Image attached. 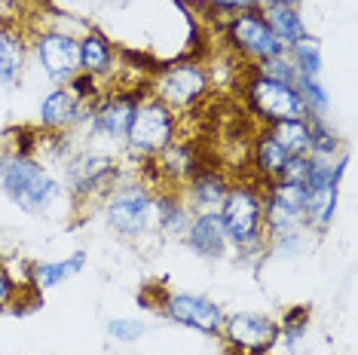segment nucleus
<instances>
[{"mask_svg":"<svg viewBox=\"0 0 358 355\" xmlns=\"http://www.w3.org/2000/svg\"><path fill=\"white\" fill-rule=\"evenodd\" d=\"M0 193L25 215H43L62 199L64 184L52 178L31 153H0Z\"/></svg>","mask_w":358,"mask_h":355,"instance_id":"nucleus-1","label":"nucleus"},{"mask_svg":"<svg viewBox=\"0 0 358 355\" xmlns=\"http://www.w3.org/2000/svg\"><path fill=\"white\" fill-rule=\"evenodd\" d=\"M230 239L233 252L245 248H266L264 233V181L257 178H239L230 184L221 208H217Z\"/></svg>","mask_w":358,"mask_h":355,"instance_id":"nucleus-2","label":"nucleus"},{"mask_svg":"<svg viewBox=\"0 0 358 355\" xmlns=\"http://www.w3.org/2000/svg\"><path fill=\"white\" fill-rule=\"evenodd\" d=\"M148 86L153 99L169 104L175 114H184L206 101V95L211 92V74L199 59H181L159 64L153 77H148Z\"/></svg>","mask_w":358,"mask_h":355,"instance_id":"nucleus-3","label":"nucleus"},{"mask_svg":"<svg viewBox=\"0 0 358 355\" xmlns=\"http://www.w3.org/2000/svg\"><path fill=\"white\" fill-rule=\"evenodd\" d=\"M178 135H181V114H175L169 104L148 95V99L138 104L123 144L135 159H153L169 144H175Z\"/></svg>","mask_w":358,"mask_h":355,"instance_id":"nucleus-4","label":"nucleus"},{"mask_svg":"<svg viewBox=\"0 0 358 355\" xmlns=\"http://www.w3.org/2000/svg\"><path fill=\"white\" fill-rule=\"evenodd\" d=\"M104 221L120 239H144L153 230V187L148 181L117 184L104 196Z\"/></svg>","mask_w":358,"mask_h":355,"instance_id":"nucleus-5","label":"nucleus"},{"mask_svg":"<svg viewBox=\"0 0 358 355\" xmlns=\"http://www.w3.org/2000/svg\"><path fill=\"white\" fill-rule=\"evenodd\" d=\"M242 104L257 123H275V119L306 117L303 99L294 89V83H279V80L264 77L251 64L248 74L242 77Z\"/></svg>","mask_w":358,"mask_h":355,"instance_id":"nucleus-6","label":"nucleus"},{"mask_svg":"<svg viewBox=\"0 0 358 355\" xmlns=\"http://www.w3.org/2000/svg\"><path fill=\"white\" fill-rule=\"evenodd\" d=\"M150 95L148 80L138 86H123V89H104V95L92 104L89 110V132L108 141H126V132L132 126V117L138 104Z\"/></svg>","mask_w":358,"mask_h":355,"instance_id":"nucleus-7","label":"nucleus"},{"mask_svg":"<svg viewBox=\"0 0 358 355\" xmlns=\"http://www.w3.org/2000/svg\"><path fill=\"white\" fill-rule=\"evenodd\" d=\"M31 55L40 64V71L46 74V80L55 86H64L71 77L80 71V37L74 31L64 28H37L28 37Z\"/></svg>","mask_w":358,"mask_h":355,"instance_id":"nucleus-8","label":"nucleus"},{"mask_svg":"<svg viewBox=\"0 0 358 355\" xmlns=\"http://www.w3.org/2000/svg\"><path fill=\"white\" fill-rule=\"evenodd\" d=\"M153 310L162 319L196 331L202 337H221V325L227 316L217 300H211L206 294H190V291H166L153 303Z\"/></svg>","mask_w":358,"mask_h":355,"instance_id":"nucleus-9","label":"nucleus"},{"mask_svg":"<svg viewBox=\"0 0 358 355\" xmlns=\"http://www.w3.org/2000/svg\"><path fill=\"white\" fill-rule=\"evenodd\" d=\"M224 37H227V43H230V50L251 64H260L266 59H275V55L288 52L279 43V37L270 31L260 10H248V13L224 19Z\"/></svg>","mask_w":358,"mask_h":355,"instance_id":"nucleus-10","label":"nucleus"},{"mask_svg":"<svg viewBox=\"0 0 358 355\" xmlns=\"http://www.w3.org/2000/svg\"><path fill=\"white\" fill-rule=\"evenodd\" d=\"M64 178H68V193L80 203L83 199H104L120 181V163L110 153L86 150L77 153L68 163V175Z\"/></svg>","mask_w":358,"mask_h":355,"instance_id":"nucleus-11","label":"nucleus"},{"mask_svg":"<svg viewBox=\"0 0 358 355\" xmlns=\"http://www.w3.org/2000/svg\"><path fill=\"white\" fill-rule=\"evenodd\" d=\"M221 340L239 355H266L279 346V321L264 312H230L224 316Z\"/></svg>","mask_w":358,"mask_h":355,"instance_id":"nucleus-12","label":"nucleus"},{"mask_svg":"<svg viewBox=\"0 0 358 355\" xmlns=\"http://www.w3.org/2000/svg\"><path fill=\"white\" fill-rule=\"evenodd\" d=\"M303 203L306 190L303 184H288V181H270L264 184V233L282 236L291 230H306L303 227Z\"/></svg>","mask_w":358,"mask_h":355,"instance_id":"nucleus-13","label":"nucleus"},{"mask_svg":"<svg viewBox=\"0 0 358 355\" xmlns=\"http://www.w3.org/2000/svg\"><path fill=\"white\" fill-rule=\"evenodd\" d=\"M184 245L196 257L221 261V257L230 252V239H227L221 215L217 212H193L190 227L184 233Z\"/></svg>","mask_w":358,"mask_h":355,"instance_id":"nucleus-14","label":"nucleus"},{"mask_svg":"<svg viewBox=\"0 0 358 355\" xmlns=\"http://www.w3.org/2000/svg\"><path fill=\"white\" fill-rule=\"evenodd\" d=\"M89 110L92 108L80 104L68 92V86H52L43 95V101H40V126L52 135L68 132V129H74L80 123H89Z\"/></svg>","mask_w":358,"mask_h":355,"instance_id":"nucleus-15","label":"nucleus"},{"mask_svg":"<svg viewBox=\"0 0 358 355\" xmlns=\"http://www.w3.org/2000/svg\"><path fill=\"white\" fill-rule=\"evenodd\" d=\"M193 208L187 205L181 187H166L153 190V230L162 239H184L187 227H190Z\"/></svg>","mask_w":358,"mask_h":355,"instance_id":"nucleus-16","label":"nucleus"},{"mask_svg":"<svg viewBox=\"0 0 358 355\" xmlns=\"http://www.w3.org/2000/svg\"><path fill=\"white\" fill-rule=\"evenodd\" d=\"M230 184L233 181L221 172V168L206 163L190 181L184 184L181 193H184L187 205H190L193 212H217L224 203V196H227V190H230Z\"/></svg>","mask_w":358,"mask_h":355,"instance_id":"nucleus-17","label":"nucleus"},{"mask_svg":"<svg viewBox=\"0 0 358 355\" xmlns=\"http://www.w3.org/2000/svg\"><path fill=\"white\" fill-rule=\"evenodd\" d=\"M120 64V50L113 46V40L99 28H89L83 37H80V71L99 77L101 83L117 74Z\"/></svg>","mask_w":358,"mask_h":355,"instance_id":"nucleus-18","label":"nucleus"},{"mask_svg":"<svg viewBox=\"0 0 358 355\" xmlns=\"http://www.w3.org/2000/svg\"><path fill=\"white\" fill-rule=\"evenodd\" d=\"M31 55V43L22 25H0V86H15L25 74V64Z\"/></svg>","mask_w":358,"mask_h":355,"instance_id":"nucleus-19","label":"nucleus"},{"mask_svg":"<svg viewBox=\"0 0 358 355\" xmlns=\"http://www.w3.org/2000/svg\"><path fill=\"white\" fill-rule=\"evenodd\" d=\"M153 159H159V172L166 178V187H184V184L206 166V157L196 150V144H181V141L169 144V147Z\"/></svg>","mask_w":358,"mask_h":355,"instance_id":"nucleus-20","label":"nucleus"},{"mask_svg":"<svg viewBox=\"0 0 358 355\" xmlns=\"http://www.w3.org/2000/svg\"><path fill=\"white\" fill-rule=\"evenodd\" d=\"M83 266H86V252L83 248H77V252H71L64 261H40V263H31V288L34 291H50V288L55 285H62V282H68V279H74L83 273Z\"/></svg>","mask_w":358,"mask_h":355,"instance_id":"nucleus-21","label":"nucleus"},{"mask_svg":"<svg viewBox=\"0 0 358 355\" xmlns=\"http://www.w3.org/2000/svg\"><path fill=\"white\" fill-rule=\"evenodd\" d=\"M340 205V184H324V187L306 190V203H303V227L315 233H328L334 224Z\"/></svg>","mask_w":358,"mask_h":355,"instance_id":"nucleus-22","label":"nucleus"},{"mask_svg":"<svg viewBox=\"0 0 358 355\" xmlns=\"http://www.w3.org/2000/svg\"><path fill=\"white\" fill-rule=\"evenodd\" d=\"M285 163H288V153L279 147V141H275L266 129L257 132L255 141H251V168H255L257 181H264V184L279 181Z\"/></svg>","mask_w":358,"mask_h":355,"instance_id":"nucleus-23","label":"nucleus"},{"mask_svg":"<svg viewBox=\"0 0 358 355\" xmlns=\"http://www.w3.org/2000/svg\"><path fill=\"white\" fill-rule=\"evenodd\" d=\"M260 13H264L266 25L275 37H279V43L285 50H291V46L297 43L306 31V22L303 15H300V6H291V3H273V6H260Z\"/></svg>","mask_w":358,"mask_h":355,"instance_id":"nucleus-24","label":"nucleus"},{"mask_svg":"<svg viewBox=\"0 0 358 355\" xmlns=\"http://www.w3.org/2000/svg\"><path fill=\"white\" fill-rule=\"evenodd\" d=\"M266 132L279 141V147L288 153V157H300V153H309V123L306 117H291V119H275V123L266 126Z\"/></svg>","mask_w":358,"mask_h":355,"instance_id":"nucleus-25","label":"nucleus"},{"mask_svg":"<svg viewBox=\"0 0 358 355\" xmlns=\"http://www.w3.org/2000/svg\"><path fill=\"white\" fill-rule=\"evenodd\" d=\"M306 123H309V157L334 159L343 150V135L328 123V117L306 114Z\"/></svg>","mask_w":358,"mask_h":355,"instance_id":"nucleus-26","label":"nucleus"},{"mask_svg":"<svg viewBox=\"0 0 358 355\" xmlns=\"http://www.w3.org/2000/svg\"><path fill=\"white\" fill-rule=\"evenodd\" d=\"M309 321H313V310H309L306 303H294V306H288V310L282 312V319H279V343L288 352H294L297 343L306 337Z\"/></svg>","mask_w":358,"mask_h":355,"instance_id":"nucleus-27","label":"nucleus"},{"mask_svg":"<svg viewBox=\"0 0 358 355\" xmlns=\"http://www.w3.org/2000/svg\"><path fill=\"white\" fill-rule=\"evenodd\" d=\"M288 59L294 61V71L300 77H322V68H324V59H322V43L319 37L313 34H303L294 46L288 50Z\"/></svg>","mask_w":358,"mask_h":355,"instance_id":"nucleus-28","label":"nucleus"},{"mask_svg":"<svg viewBox=\"0 0 358 355\" xmlns=\"http://www.w3.org/2000/svg\"><path fill=\"white\" fill-rule=\"evenodd\" d=\"M294 89L300 92V99H303L306 114L328 117V110H331V92L324 89V83H322L319 77H300V74H297Z\"/></svg>","mask_w":358,"mask_h":355,"instance_id":"nucleus-29","label":"nucleus"},{"mask_svg":"<svg viewBox=\"0 0 358 355\" xmlns=\"http://www.w3.org/2000/svg\"><path fill=\"white\" fill-rule=\"evenodd\" d=\"M306 252V230H291L282 236H270L266 239V257L275 261H294Z\"/></svg>","mask_w":358,"mask_h":355,"instance_id":"nucleus-30","label":"nucleus"},{"mask_svg":"<svg viewBox=\"0 0 358 355\" xmlns=\"http://www.w3.org/2000/svg\"><path fill=\"white\" fill-rule=\"evenodd\" d=\"M64 86H68V92L74 95L80 104H86V108H92V104L104 95L101 80H99V77H92V74H86V71H77V74L71 77Z\"/></svg>","mask_w":358,"mask_h":355,"instance_id":"nucleus-31","label":"nucleus"},{"mask_svg":"<svg viewBox=\"0 0 358 355\" xmlns=\"http://www.w3.org/2000/svg\"><path fill=\"white\" fill-rule=\"evenodd\" d=\"M148 334V325L141 319H110L108 321V337H113L117 343H138Z\"/></svg>","mask_w":358,"mask_h":355,"instance_id":"nucleus-32","label":"nucleus"},{"mask_svg":"<svg viewBox=\"0 0 358 355\" xmlns=\"http://www.w3.org/2000/svg\"><path fill=\"white\" fill-rule=\"evenodd\" d=\"M255 68H257V71H260V74H264V77H270V80H279V83H294V80H297L294 61L288 59V52L275 55V59H266V61H260V64H255Z\"/></svg>","mask_w":358,"mask_h":355,"instance_id":"nucleus-33","label":"nucleus"},{"mask_svg":"<svg viewBox=\"0 0 358 355\" xmlns=\"http://www.w3.org/2000/svg\"><path fill=\"white\" fill-rule=\"evenodd\" d=\"M31 285H22L10 273V266H0V312H10V306L19 300V294Z\"/></svg>","mask_w":358,"mask_h":355,"instance_id":"nucleus-34","label":"nucleus"},{"mask_svg":"<svg viewBox=\"0 0 358 355\" xmlns=\"http://www.w3.org/2000/svg\"><path fill=\"white\" fill-rule=\"evenodd\" d=\"M206 10H211L215 15H239V13H248V10H257V0H199Z\"/></svg>","mask_w":358,"mask_h":355,"instance_id":"nucleus-35","label":"nucleus"},{"mask_svg":"<svg viewBox=\"0 0 358 355\" xmlns=\"http://www.w3.org/2000/svg\"><path fill=\"white\" fill-rule=\"evenodd\" d=\"M309 166H313V157L309 153H300V157H288L285 163L279 181H288V184H303L306 175H309Z\"/></svg>","mask_w":358,"mask_h":355,"instance_id":"nucleus-36","label":"nucleus"},{"mask_svg":"<svg viewBox=\"0 0 358 355\" xmlns=\"http://www.w3.org/2000/svg\"><path fill=\"white\" fill-rule=\"evenodd\" d=\"M273 3H291V6H300V0H257V10H260V6H273Z\"/></svg>","mask_w":358,"mask_h":355,"instance_id":"nucleus-37","label":"nucleus"},{"mask_svg":"<svg viewBox=\"0 0 358 355\" xmlns=\"http://www.w3.org/2000/svg\"><path fill=\"white\" fill-rule=\"evenodd\" d=\"M221 355H239V352H233V349H224Z\"/></svg>","mask_w":358,"mask_h":355,"instance_id":"nucleus-38","label":"nucleus"},{"mask_svg":"<svg viewBox=\"0 0 358 355\" xmlns=\"http://www.w3.org/2000/svg\"><path fill=\"white\" fill-rule=\"evenodd\" d=\"M266 355H273V352H266Z\"/></svg>","mask_w":358,"mask_h":355,"instance_id":"nucleus-39","label":"nucleus"}]
</instances>
